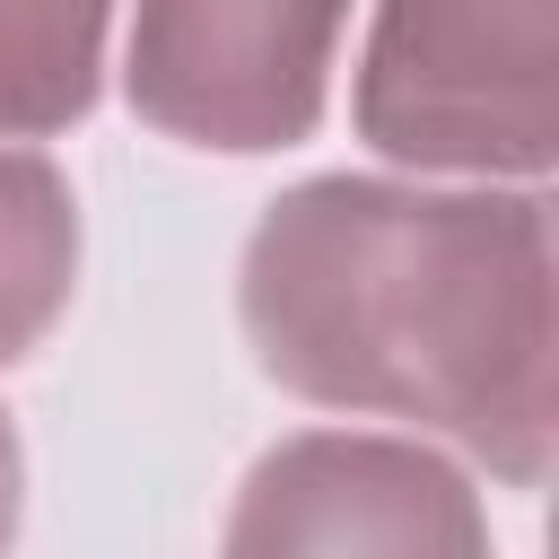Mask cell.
Instances as JSON below:
<instances>
[{
  "label": "cell",
  "mask_w": 559,
  "mask_h": 559,
  "mask_svg": "<svg viewBox=\"0 0 559 559\" xmlns=\"http://www.w3.org/2000/svg\"><path fill=\"white\" fill-rule=\"evenodd\" d=\"M262 376L349 419L454 437L507 489L550 480V201L314 175L236 271Z\"/></svg>",
  "instance_id": "obj_1"
},
{
  "label": "cell",
  "mask_w": 559,
  "mask_h": 559,
  "mask_svg": "<svg viewBox=\"0 0 559 559\" xmlns=\"http://www.w3.org/2000/svg\"><path fill=\"white\" fill-rule=\"evenodd\" d=\"M349 114L411 175H515L533 192L559 157V9H384Z\"/></svg>",
  "instance_id": "obj_2"
},
{
  "label": "cell",
  "mask_w": 559,
  "mask_h": 559,
  "mask_svg": "<svg viewBox=\"0 0 559 559\" xmlns=\"http://www.w3.org/2000/svg\"><path fill=\"white\" fill-rule=\"evenodd\" d=\"M218 559H498L463 463L419 437L297 428L253 454Z\"/></svg>",
  "instance_id": "obj_3"
},
{
  "label": "cell",
  "mask_w": 559,
  "mask_h": 559,
  "mask_svg": "<svg viewBox=\"0 0 559 559\" xmlns=\"http://www.w3.org/2000/svg\"><path fill=\"white\" fill-rule=\"evenodd\" d=\"M341 9H245V0H157L122 26L131 114L166 140L262 157L323 122Z\"/></svg>",
  "instance_id": "obj_4"
},
{
  "label": "cell",
  "mask_w": 559,
  "mask_h": 559,
  "mask_svg": "<svg viewBox=\"0 0 559 559\" xmlns=\"http://www.w3.org/2000/svg\"><path fill=\"white\" fill-rule=\"evenodd\" d=\"M70 280H79L70 175L35 148H0V367H17L61 323Z\"/></svg>",
  "instance_id": "obj_5"
},
{
  "label": "cell",
  "mask_w": 559,
  "mask_h": 559,
  "mask_svg": "<svg viewBox=\"0 0 559 559\" xmlns=\"http://www.w3.org/2000/svg\"><path fill=\"white\" fill-rule=\"evenodd\" d=\"M105 35H114L105 9L9 0L0 9V140L79 122L105 87Z\"/></svg>",
  "instance_id": "obj_6"
},
{
  "label": "cell",
  "mask_w": 559,
  "mask_h": 559,
  "mask_svg": "<svg viewBox=\"0 0 559 559\" xmlns=\"http://www.w3.org/2000/svg\"><path fill=\"white\" fill-rule=\"evenodd\" d=\"M17 507H26V454H17V428H9V411H0V559H9V542H17Z\"/></svg>",
  "instance_id": "obj_7"
}]
</instances>
